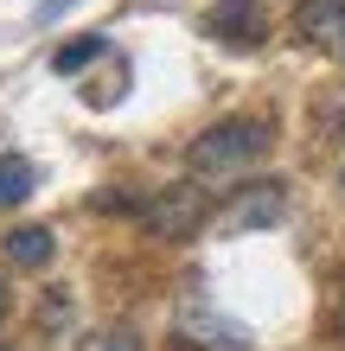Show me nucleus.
<instances>
[{
  "label": "nucleus",
  "mask_w": 345,
  "mask_h": 351,
  "mask_svg": "<svg viewBox=\"0 0 345 351\" xmlns=\"http://www.w3.org/2000/svg\"><path fill=\"white\" fill-rule=\"evenodd\" d=\"M269 141H275L269 115H230V121L205 128V134L186 147V173H192L198 185H224V179H237V173H250L256 160L269 154Z\"/></svg>",
  "instance_id": "obj_1"
},
{
  "label": "nucleus",
  "mask_w": 345,
  "mask_h": 351,
  "mask_svg": "<svg viewBox=\"0 0 345 351\" xmlns=\"http://www.w3.org/2000/svg\"><path fill=\"white\" fill-rule=\"evenodd\" d=\"M179 332H186L192 345H211V351H243V326H230V319H211V313H198V306H186L179 313Z\"/></svg>",
  "instance_id": "obj_6"
},
{
  "label": "nucleus",
  "mask_w": 345,
  "mask_h": 351,
  "mask_svg": "<svg viewBox=\"0 0 345 351\" xmlns=\"http://www.w3.org/2000/svg\"><path fill=\"white\" fill-rule=\"evenodd\" d=\"M7 262H19V268L51 262V230H38V223H19V230H7Z\"/></svg>",
  "instance_id": "obj_7"
},
{
  "label": "nucleus",
  "mask_w": 345,
  "mask_h": 351,
  "mask_svg": "<svg viewBox=\"0 0 345 351\" xmlns=\"http://www.w3.org/2000/svg\"><path fill=\"white\" fill-rule=\"evenodd\" d=\"M205 32L237 45V51H250V45H262V7L256 0H217V7L205 13Z\"/></svg>",
  "instance_id": "obj_2"
},
{
  "label": "nucleus",
  "mask_w": 345,
  "mask_h": 351,
  "mask_svg": "<svg viewBox=\"0 0 345 351\" xmlns=\"http://www.w3.org/2000/svg\"><path fill=\"white\" fill-rule=\"evenodd\" d=\"M339 339H345V300H339Z\"/></svg>",
  "instance_id": "obj_12"
},
{
  "label": "nucleus",
  "mask_w": 345,
  "mask_h": 351,
  "mask_svg": "<svg viewBox=\"0 0 345 351\" xmlns=\"http://www.w3.org/2000/svg\"><path fill=\"white\" fill-rule=\"evenodd\" d=\"M7 306H13V294H7V281H0V319H7Z\"/></svg>",
  "instance_id": "obj_11"
},
{
  "label": "nucleus",
  "mask_w": 345,
  "mask_h": 351,
  "mask_svg": "<svg viewBox=\"0 0 345 351\" xmlns=\"http://www.w3.org/2000/svg\"><path fill=\"white\" fill-rule=\"evenodd\" d=\"M84 351H147V345H141L128 326H103V332H90V339H84Z\"/></svg>",
  "instance_id": "obj_9"
},
{
  "label": "nucleus",
  "mask_w": 345,
  "mask_h": 351,
  "mask_svg": "<svg viewBox=\"0 0 345 351\" xmlns=\"http://www.w3.org/2000/svg\"><path fill=\"white\" fill-rule=\"evenodd\" d=\"M96 51H103V32H96V38H77V45H64V51L51 58V64H58V71H77V64H90Z\"/></svg>",
  "instance_id": "obj_10"
},
{
  "label": "nucleus",
  "mask_w": 345,
  "mask_h": 351,
  "mask_svg": "<svg viewBox=\"0 0 345 351\" xmlns=\"http://www.w3.org/2000/svg\"><path fill=\"white\" fill-rule=\"evenodd\" d=\"M288 211V192H281L275 179H262V192H243L230 211H224V230H250V223H275Z\"/></svg>",
  "instance_id": "obj_5"
},
{
  "label": "nucleus",
  "mask_w": 345,
  "mask_h": 351,
  "mask_svg": "<svg viewBox=\"0 0 345 351\" xmlns=\"http://www.w3.org/2000/svg\"><path fill=\"white\" fill-rule=\"evenodd\" d=\"M198 217H205V204H198V185H173V192H160L147 204V223L160 237H192Z\"/></svg>",
  "instance_id": "obj_4"
},
{
  "label": "nucleus",
  "mask_w": 345,
  "mask_h": 351,
  "mask_svg": "<svg viewBox=\"0 0 345 351\" xmlns=\"http://www.w3.org/2000/svg\"><path fill=\"white\" fill-rule=\"evenodd\" d=\"M32 160H19V154H0V204H26L32 198Z\"/></svg>",
  "instance_id": "obj_8"
},
{
  "label": "nucleus",
  "mask_w": 345,
  "mask_h": 351,
  "mask_svg": "<svg viewBox=\"0 0 345 351\" xmlns=\"http://www.w3.org/2000/svg\"><path fill=\"white\" fill-rule=\"evenodd\" d=\"M294 26H300L307 45L345 58V0H300V7H294Z\"/></svg>",
  "instance_id": "obj_3"
}]
</instances>
